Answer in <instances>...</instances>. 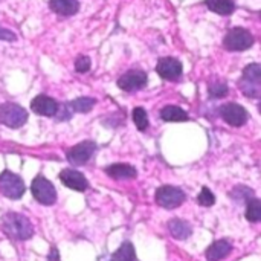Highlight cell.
I'll return each mask as SVG.
<instances>
[{
    "label": "cell",
    "instance_id": "obj_1",
    "mask_svg": "<svg viewBox=\"0 0 261 261\" xmlns=\"http://www.w3.org/2000/svg\"><path fill=\"white\" fill-rule=\"evenodd\" d=\"M2 231L12 240H28L34 234V226L28 217L18 213H8L2 220Z\"/></svg>",
    "mask_w": 261,
    "mask_h": 261
},
{
    "label": "cell",
    "instance_id": "obj_2",
    "mask_svg": "<svg viewBox=\"0 0 261 261\" xmlns=\"http://www.w3.org/2000/svg\"><path fill=\"white\" fill-rule=\"evenodd\" d=\"M240 90L249 98H258L261 95V66L252 63L245 67L240 80Z\"/></svg>",
    "mask_w": 261,
    "mask_h": 261
},
{
    "label": "cell",
    "instance_id": "obj_3",
    "mask_svg": "<svg viewBox=\"0 0 261 261\" xmlns=\"http://www.w3.org/2000/svg\"><path fill=\"white\" fill-rule=\"evenodd\" d=\"M28 121V112L15 102L0 104V124L9 128H20Z\"/></svg>",
    "mask_w": 261,
    "mask_h": 261
},
{
    "label": "cell",
    "instance_id": "obj_4",
    "mask_svg": "<svg viewBox=\"0 0 261 261\" xmlns=\"http://www.w3.org/2000/svg\"><path fill=\"white\" fill-rule=\"evenodd\" d=\"M254 41H255V38L248 29H245V28H232L225 35L223 46H225V49L232 50V52L246 50V49L252 47Z\"/></svg>",
    "mask_w": 261,
    "mask_h": 261
},
{
    "label": "cell",
    "instance_id": "obj_5",
    "mask_svg": "<svg viewBox=\"0 0 261 261\" xmlns=\"http://www.w3.org/2000/svg\"><path fill=\"white\" fill-rule=\"evenodd\" d=\"M31 193L35 197V200L44 206H52L57 202V190L55 187L43 176H37L32 180Z\"/></svg>",
    "mask_w": 261,
    "mask_h": 261
},
{
    "label": "cell",
    "instance_id": "obj_6",
    "mask_svg": "<svg viewBox=\"0 0 261 261\" xmlns=\"http://www.w3.org/2000/svg\"><path fill=\"white\" fill-rule=\"evenodd\" d=\"M185 199H187V196H185L184 190H180L179 187L164 185V187L158 188V191H156V203L165 210L179 208L185 202Z\"/></svg>",
    "mask_w": 261,
    "mask_h": 261
},
{
    "label": "cell",
    "instance_id": "obj_7",
    "mask_svg": "<svg viewBox=\"0 0 261 261\" xmlns=\"http://www.w3.org/2000/svg\"><path fill=\"white\" fill-rule=\"evenodd\" d=\"M24 182L21 180L20 176L11 173V171H3L0 174V193L11 199V200H17L21 199L24 194Z\"/></svg>",
    "mask_w": 261,
    "mask_h": 261
},
{
    "label": "cell",
    "instance_id": "obj_8",
    "mask_svg": "<svg viewBox=\"0 0 261 261\" xmlns=\"http://www.w3.org/2000/svg\"><path fill=\"white\" fill-rule=\"evenodd\" d=\"M220 116L226 124H229L232 127H242L249 119L248 110L237 102H229V104L222 106L220 107Z\"/></svg>",
    "mask_w": 261,
    "mask_h": 261
},
{
    "label": "cell",
    "instance_id": "obj_9",
    "mask_svg": "<svg viewBox=\"0 0 261 261\" xmlns=\"http://www.w3.org/2000/svg\"><path fill=\"white\" fill-rule=\"evenodd\" d=\"M147 81H148V76L144 70L133 69L119 76L118 87L124 92H136V90L144 89L147 86Z\"/></svg>",
    "mask_w": 261,
    "mask_h": 261
},
{
    "label": "cell",
    "instance_id": "obj_10",
    "mask_svg": "<svg viewBox=\"0 0 261 261\" xmlns=\"http://www.w3.org/2000/svg\"><path fill=\"white\" fill-rule=\"evenodd\" d=\"M96 150V144L92 141H84L80 142L76 145H73L69 151H67V161L72 165H84L90 161V158L93 156Z\"/></svg>",
    "mask_w": 261,
    "mask_h": 261
},
{
    "label": "cell",
    "instance_id": "obj_11",
    "mask_svg": "<svg viewBox=\"0 0 261 261\" xmlns=\"http://www.w3.org/2000/svg\"><path fill=\"white\" fill-rule=\"evenodd\" d=\"M156 70H158L161 78L168 80V81H174V80L180 78L184 67H182V63L177 58L165 57V58L159 60V63L156 66Z\"/></svg>",
    "mask_w": 261,
    "mask_h": 261
},
{
    "label": "cell",
    "instance_id": "obj_12",
    "mask_svg": "<svg viewBox=\"0 0 261 261\" xmlns=\"http://www.w3.org/2000/svg\"><path fill=\"white\" fill-rule=\"evenodd\" d=\"M60 180H61V184L64 187H67V188H70L73 191L83 193V191H86L89 188V182H87L86 176L83 173L76 171V170H69V168L63 170L60 173Z\"/></svg>",
    "mask_w": 261,
    "mask_h": 261
},
{
    "label": "cell",
    "instance_id": "obj_13",
    "mask_svg": "<svg viewBox=\"0 0 261 261\" xmlns=\"http://www.w3.org/2000/svg\"><path fill=\"white\" fill-rule=\"evenodd\" d=\"M31 109H32L34 113L41 115V116H55L58 113L60 104L54 98H50V96L38 95V96H35L32 99Z\"/></svg>",
    "mask_w": 261,
    "mask_h": 261
},
{
    "label": "cell",
    "instance_id": "obj_14",
    "mask_svg": "<svg viewBox=\"0 0 261 261\" xmlns=\"http://www.w3.org/2000/svg\"><path fill=\"white\" fill-rule=\"evenodd\" d=\"M231 252H232L231 242L226 239H222V240H217L213 245H210L205 255H206L208 261H222L223 258H226Z\"/></svg>",
    "mask_w": 261,
    "mask_h": 261
},
{
    "label": "cell",
    "instance_id": "obj_15",
    "mask_svg": "<svg viewBox=\"0 0 261 261\" xmlns=\"http://www.w3.org/2000/svg\"><path fill=\"white\" fill-rule=\"evenodd\" d=\"M106 174L115 180H130L136 177V168L128 164H113L106 167Z\"/></svg>",
    "mask_w": 261,
    "mask_h": 261
},
{
    "label": "cell",
    "instance_id": "obj_16",
    "mask_svg": "<svg viewBox=\"0 0 261 261\" xmlns=\"http://www.w3.org/2000/svg\"><path fill=\"white\" fill-rule=\"evenodd\" d=\"M168 231L176 240H187L193 234V228L188 222L180 219H173L168 222Z\"/></svg>",
    "mask_w": 261,
    "mask_h": 261
},
{
    "label": "cell",
    "instance_id": "obj_17",
    "mask_svg": "<svg viewBox=\"0 0 261 261\" xmlns=\"http://www.w3.org/2000/svg\"><path fill=\"white\" fill-rule=\"evenodd\" d=\"M49 8L60 15H73L80 9L78 0H49Z\"/></svg>",
    "mask_w": 261,
    "mask_h": 261
},
{
    "label": "cell",
    "instance_id": "obj_18",
    "mask_svg": "<svg viewBox=\"0 0 261 261\" xmlns=\"http://www.w3.org/2000/svg\"><path fill=\"white\" fill-rule=\"evenodd\" d=\"M161 118L167 122H185L188 121V113L177 106H167L161 110Z\"/></svg>",
    "mask_w": 261,
    "mask_h": 261
},
{
    "label": "cell",
    "instance_id": "obj_19",
    "mask_svg": "<svg viewBox=\"0 0 261 261\" xmlns=\"http://www.w3.org/2000/svg\"><path fill=\"white\" fill-rule=\"evenodd\" d=\"M205 5L210 11L220 14V15H229L236 9L234 0H205Z\"/></svg>",
    "mask_w": 261,
    "mask_h": 261
},
{
    "label": "cell",
    "instance_id": "obj_20",
    "mask_svg": "<svg viewBox=\"0 0 261 261\" xmlns=\"http://www.w3.org/2000/svg\"><path fill=\"white\" fill-rule=\"evenodd\" d=\"M112 261H136V252L130 242H124L112 255Z\"/></svg>",
    "mask_w": 261,
    "mask_h": 261
},
{
    "label": "cell",
    "instance_id": "obj_21",
    "mask_svg": "<svg viewBox=\"0 0 261 261\" xmlns=\"http://www.w3.org/2000/svg\"><path fill=\"white\" fill-rule=\"evenodd\" d=\"M246 219L251 223H258L261 220V202L257 197L246 202Z\"/></svg>",
    "mask_w": 261,
    "mask_h": 261
},
{
    "label": "cell",
    "instance_id": "obj_22",
    "mask_svg": "<svg viewBox=\"0 0 261 261\" xmlns=\"http://www.w3.org/2000/svg\"><path fill=\"white\" fill-rule=\"evenodd\" d=\"M96 104V99L93 98H89V96H81V98H76L73 99L69 107L73 110V112H78V113H87L93 109V106Z\"/></svg>",
    "mask_w": 261,
    "mask_h": 261
},
{
    "label": "cell",
    "instance_id": "obj_23",
    "mask_svg": "<svg viewBox=\"0 0 261 261\" xmlns=\"http://www.w3.org/2000/svg\"><path fill=\"white\" fill-rule=\"evenodd\" d=\"M208 90H210L211 98H217V99H219V98L226 96V95H228V92H229L228 84H226L225 81H211V83H210Z\"/></svg>",
    "mask_w": 261,
    "mask_h": 261
},
{
    "label": "cell",
    "instance_id": "obj_24",
    "mask_svg": "<svg viewBox=\"0 0 261 261\" xmlns=\"http://www.w3.org/2000/svg\"><path fill=\"white\" fill-rule=\"evenodd\" d=\"M132 116H133L135 125H136L141 132H144V130L148 128V116H147V112H145L142 107H136V109L133 110Z\"/></svg>",
    "mask_w": 261,
    "mask_h": 261
},
{
    "label": "cell",
    "instance_id": "obj_25",
    "mask_svg": "<svg viewBox=\"0 0 261 261\" xmlns=\"http://www.w3.org/2000/svg\"><path fill=\"white\" fill-rule=\"evenodd\" d=\"M231 197L234 199V200H237V202H248L249 199H252V197H255L254 196V190H251V188H248V187H237V188H234L232 191H231Z\"/></svg>",
    "mask_w": 261,
    "mask_h": 261
},
{
    "label": "cell",
    "instance_id": "obj_26",
    "mask_svg": "<svg viewBox=\"0 0 261 261\" xmlns=\"http://www.w3.org/2000/svg\"><path fill=\"white\" fill-rule=\"evenodd\" d=\"M214 202H216V197H214L213 191H211L208 187H203L202 191H200V194L197 196V203H199L200 206L210 208V206L214 205Z\"/></svg>",
    "mask_w": 261,
    "mask_h": 261
},
{
    "label": "cell",
    "instance_id": "obj_27",
    "mask_svg": "<svg viewBox=\"0 0 261 261\" xmlns=\"http://www.w3.org/2000/svg\"><path fill=\"white\" fill-rule=\"evenodd\" d=\"M90 67H92V61H90L89 57H86V55H78L76 57V60H75V70L76 72L86 73V72L90 70Z\"/></svg>",
    "mask_w": 261,
    "mask_h": 261
},
{
    "label": "cell",
    "instance_id": "obj_28",
    "mask_svg": "<svg viewBox=\"0 0 261 261\" xmlns=\"http://www.w3.org/2000/svg\"><path fill=\"white\" fill-rule=\"evenodd\" d=\"M15 38H17V37H15V34H14L12 31L0 28V40H6V41H14Z\"/></svg>",
    "mask_w": 261,
    "mask_h": 261
},
{
    "label": "cell",
    "instance_id": "obj_29",
    "mask_svg": "<svg viewBox=\"0 0 261 261\" xmlns=\"http://www.w3.org/2000/svg\"><path fill=\"white\" fill-rule=\"evenodd\" d=\"M49 261H58V251L54 248L50 249V254H49Z\"/></svg>",
    "mask_w": 261,
    "mask_h": 261
}]
</instances>
